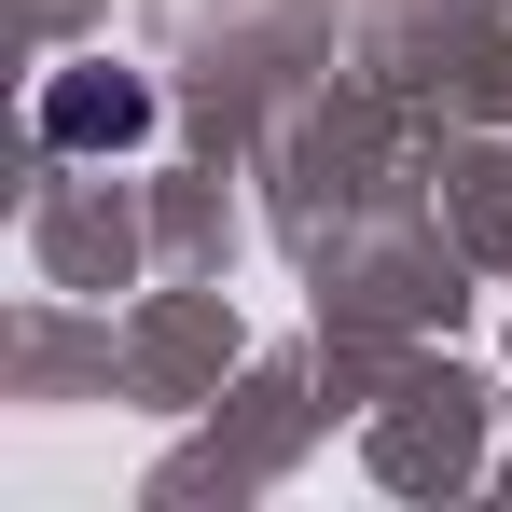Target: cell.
Returning <instances> with one entry per match:
<instances>
[{
	"label": "cell",
	"instance_id": "obj_1",
	"mask_svg": "<svg viewBox=\"0 0 512 512\" xmlns=\"http://www.w3.org/2000/svg\"><path fill=\"white\" fill-rule=\"evenodd\" d=\"M42 139L56 153H139L153 139V84L139 70H56L42 84Z\"/></svg>",
	"mask_w": 512,
	"mask_h": 512
}]
</instances>
